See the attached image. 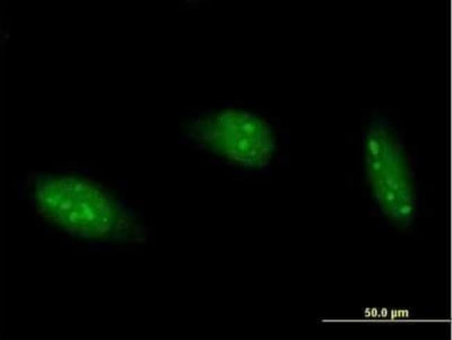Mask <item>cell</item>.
<instances>
[{
    "mask_svg": "<svg viewBox=\"0 0 452 340\" xmlns=\"http://www.w3.org/2000/svg\"><path fill=\"white\" fill-rule=\"evenodd\" d=\"M33 195L45 218L81 236H106L118 221L117 208L109 196L86 179L44 177L35 183Z\"/></svg>",
    "mask_w": 452,
    "mask_h": 340,
    "instance_id": "1",
    "label": "cell"
},
{
    "mask_svg": "<svg viewBox=\"0 0 452 340\" xmlns=\"http://www.w3.org/2000/svg\"><path fill=\"white\" fill-rule=\"evenodd\" d=\"M200 138L218 153L243 165L259 167L268 161L273 149L266 124L255 115L229 110L200 124Z\"/></svg>",
    "mask_w": 452,
    "mask_h": 340,
    "instance_id": "2",
    "label": "cell"
}]
</instances>
